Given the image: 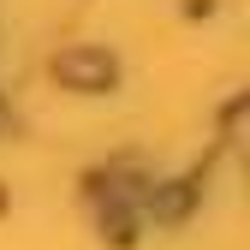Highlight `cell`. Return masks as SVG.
Here are the masks:
<instances>
[{
  "instance_id": "obj_1",
  "label": "cell",
  "mask_w": 250,
  "mask_h": 250,
  "mask_svg": "<svg viewBox=\"0 0 250 250\" xmlns=\"http://www.w3.org/2000/svg\"><path fill=\"white\" fill-rule=\"evenodd\" d=\"M54 78L72 83V89H107L113 83V60L102 48H66V54L54 60Z\"/></svg>"
}]
</instances>
